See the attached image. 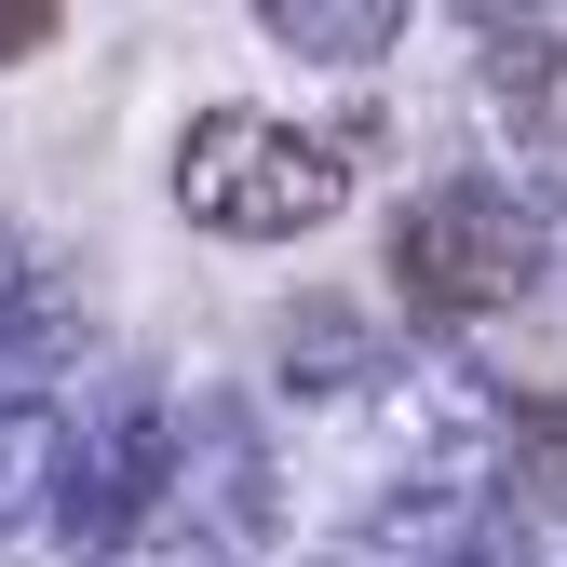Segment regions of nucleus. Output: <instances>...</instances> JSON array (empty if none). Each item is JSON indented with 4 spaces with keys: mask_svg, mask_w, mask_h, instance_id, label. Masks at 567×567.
Instances as JSON below:
<instances>
[{
    "mask_svg": "<svg viewBox=\"0 0 567 567\" xmlns=\"http://www.w3.org/2000/svg\"><path fill=\"white\" fill-rule=\"evenodd\" d=\"M392 284H405V311L446 324V338L460 324H501V311H527L554 284V203L514 189V176H433V189H405Z\"/></svg>",
    "mask_w": 567,
    "mask_h": 567,
    "instance_id": "f257e3e1",
    "label": "nucleus"
},
{
    "mask_svg": "<svg viewBox=\"0 0 567 567\" xmlns=\"http://www.w3.org/2000/svg\"><path fill=\"white\" fill-rule=\"evenodd\" d=\"M351 203V163L324 150L311 122L270 109H189L176 122V217L217 244H311Z\"/></svg>",
    "mask_w": 567,
    "mask_h": 567,
    "instance_id": "f03ea898",
    "label": "nucleus"
},
{
    "mask_svg": "<svg viewBox=\"0 0 567 567\" xmlns=\"http://www.w3.org/2000/svg\"><path fill=\"white\" fill-rule=\"evenodd\" d=\"M68 486H82V405L68 392H0V540L68 527Z\"/></svg>",
    "mask_w": 567,
    "mask_h": 567,
    "instance_id": "7ed1b4c3",
    "label": "nucleus"
},
{
    "mask_svg": "<svg viewBox=\"0 0 567 567\" xmlns=\"http://www.w3.org/2000/svg\"><path fill=\"white\" fill-rule=\"evenodd\" d=\"M405 365V351L379 338V324H351L338 298H311V311H284V351H270V379L284 392H298V405H351V419H365V392Z\"/></svg>",
    "mask_w": 567,
    "mask_h": 567,
    "instance_id": "20e7f679",
    "label": "nucleus"
},
{
    "mask_svg": "<svg viewBox=\"0 0 567 567\" xmlns=\"http://www.w3.org/2000/svg\"><path fill=\"white\" fill-rule=\"evenodd\" d=\"M257 41H270V54H298V68L365 82V68L405 41V0H257Z\"/></svg>",
    "mask_w": 567,
    "mask_h": 567,
    "instance_id": "39448f33",
    "label": "nucleus"
},
{
    "mask_svg": "<svg viewBox=\"0 0 567 567\" xmlns=\"http://www.w3.org/2000/svg\"><path fill=\"white\" fill-rule=\"evenodd\" d=\"M501 446L514 501H567V379H501Z\"/></svg>",
    "mask_w": 567,
    "mask_h": 567,
    "instance_id": "423d86ee",
    "label": "nucleus"
},
{
    "mask_svg": "<svg viewBox=\"0 0 567 567\" xmlns=\"http://www.w3.org/2000/svg\"><path fill=\"white\" fill-rule=\"evenodd\" d=\"M514 150H527V189L567 203V68H540V82L514 95Z\"/></svg>",
    "mask_w": 567,
    "mask_h": 567,
    "instance_id": "0eeeda50",
    "label": "nucleus"
},
{
    "mask_svg": "<svg viewBox=\"0 0 567 567\" xmlns=\"http://www.w3.org/2000/svg\"><path fill=\"white\" fill-rule=\"evenodd\" d=\"M95 567H230V554L203 540V527H176V514H163V527H135V540H122V554H95Z\"/></svg>",
    "mask_w": 567,
    "mask_h": 567,
    "instance_id": "6e6552de",
    "label": "nucleus"
},
{
    "mask_svg": "<svg viewBox=\"0 0 567 567\" xmlns=\"http://www.w3.org/2000/svg\"><path fill=\"white\" fill-rule=\"evenodd\" d=\"M324 567H379V554H324Z\"/></svg>",
    "mask_w": 567,
    "mask_h": 567,
    "instance_id": "1a4fd4ad",
    "label": "nucleus"
},
{
    "mask_svg": "<svg viewBox=\"0 0 567 567\" xmlns=\"http://www.w3.org/2000/svg\"><path fill=\"white\" fill-rule=\"evenodd\" d=\"M554 284H567V257H554Z\"/></svg>",
    "mask_w": 567,
    "mask_h": 567,
    "instance_id": "9d476101",
    "label": "nucleus"
}]
</instances>
